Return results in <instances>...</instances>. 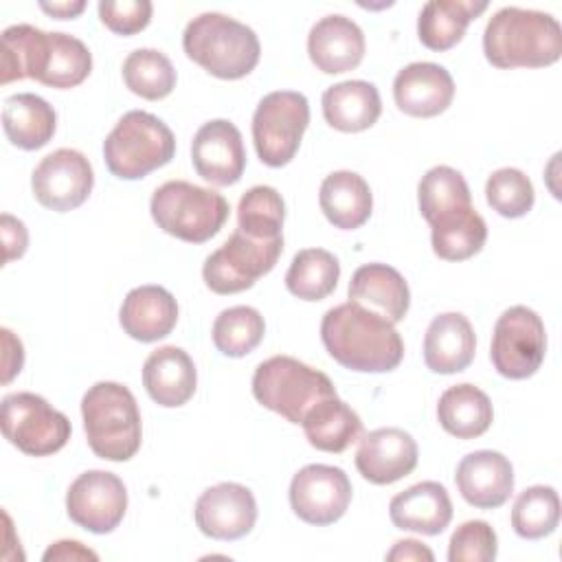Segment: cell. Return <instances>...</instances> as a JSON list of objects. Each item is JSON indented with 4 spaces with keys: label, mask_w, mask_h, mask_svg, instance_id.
<instances>
[{
    "label": "cell",
    "mask_w": 562,
    "mask_h": 562,
    "mask_svg": "<svg viewBox=\"0 0 562 562\" xmlns=\"http://www.w3.org/2000/svg\"><path fill=\"white\" fill-rule=\"evenodd\" d=\"M0 83L35 79L48 88H75L92 70V53L68 33H46L31 24L2 31Z\"/></svg>",
    "instance_id": "6da1fadb"
},
{
    "label": "cell",
    "mask_w": 562,
    "mask_h": 562,
    "mask_svg": "<svg viewBox=\"0 0 562 562\" xmlns=\"http://www.w3.org/2000/svg\"><path fill=\"white\" fill-rule=\"evenodd\" d=\"M321 340L338 364L360 373L393 371L404 358V342L395 325L353 301L325 312Z\"/></svg>",
    "instance_id": "7a4b0ae2"
},
{
    "label": "cell",
    "mask_w": 562,
    "mask_h": 562,
    "mask_svg": "<svg viewBox=\"0 0 562 562\" xmlns=\"http://www.w3.org/2000/svg\"><path fill=\"white\" fill-rule=\"evenodd\" d=\"M485 59L496 68H542L562 55L560 22L544 11L503 7L483 31Z\"/></svg>",
    "instance_id": "3957f363"
},
{
    "label": "cell",
    "mask_w": 562,
    "mask_h": 562,
    "mask_svg": "<svg viewBox=\"0 0 562 562\" xmlns=\"http://www.w3.org/2000/svg\"><path fill=\"white\" fill-rule=\"evenodd\" d=\"M182 48L189 59L217 79H241L255 70L261 44L244 22L206 11L195 15L182 33Z\"/></svg>",
    "instance_id": "277c9868"
},
{
    "label": "cell",
    "mask_w": 562,
    "mask_h": 562,
    "mask_svg": "<svg viewBox=\"0 0 562 562\" xmlns=\"http://www.w3.org/2000/svg\"><path fill=\"white\" fill-rule=\"evenodd\" d=\"M90 450L105 461H130L143 439L140 411L132 391L119 382H97L81 400Z\"/></svg>",
    "instance_id": "5b68a950"
},
{
    "label": "cell",
    "mask_w": 562,
    "mask_h": 562,
    "mask_svg": "<svg viewBox=\"0 0 562 562\" xmlns=\"http://www.w3.org/2000/svg\"><path fill=\"white\" fill-rule=\"evenodd\" d=\"M176 154L173 132L156 114L125 112L103 140V160L112 176L138 180L171 162Z\"/></svg>",
    "instance_id": "8992f818"
},
{
    "label": "cell",
    "mask_w": 562,
    "mask_h": 562,
    "mask_svg": "<svg viewBox=\"0 0 562 562\" xmlns=\"http://www.w3.org/2000/svg\"><path fill=\"white\" fill-rule=\"evenodd\" d=\"M149 211L156 226L167 235L189 244H204L220 233L231 206L213 189L187 180H169L154 191Z\"/></svg>",
    "instance_id": "52a82bcc"
},
{
    "label": "cell",
    "mask_w": 562,
    "mask_h": 562,
    "mask_svg": "<svg viewBox=\"0 0 562 562\" xmlns=\"http://www.w3.org/2000/svg\"><path fill=\"white\" fill-rule=\"evenodd\" d=\"M252 395L268 411L292 424H301L316 402L338 393L323 371L292 356H272L257 364L252 373Z\"/></svg>",
    "instance_id": "ba28073f"
},
{
    "label": "cell",
    "mask_w": 562,
    "mask_h": 562,
    "mask_svg": "<svg viewBox=\"0 0 562 562\" xmlns=\"http://www.w3.org/2000/svg\"><path fill=\"white\" fill-rule=\"evenodd\" d=\"M0 426L4 439L29 457L59 452L70 439V422L42 395L20 391L2 400Z\"/></svg>",
    "instance_id": "9c48e42d"
},
{
    "label": "cell",
    "mask_w": 562,
    "mask_h": 562,
    "mask_svg": "<svg viewBox=\"0 0 562 562\" xmlns=\"http://www.w3.org/2000/svg\"><path fill=\"white\" fill-rule=\"evenodd\" d=\"M310 123V103L303 92L274 90L266 94L252 114V143L268 167L288 165L301 145Z\"/></svg>",
    "instance_id": "30bf717a"
},
{
    "label": "cell",
    "mask_w": 562,
    "mask_h": 562,
    "mask_svg": "<svg viewBox=\"0 0 562 562\" xmlns=\"http://www.w3.org/2000/svg\"><path fill=\"white\" fill-rule=\"evenodd\" d=\"M281 252L283 237L257 239L235 228V233L204 259V283L215 294L244 292L277 266Z\"/></svg>",
    "instance_id": "8fae6325"
},
{
    "label": "cell",
    "mask_w": 562,
    "mask_h": 562,
    "mask_svg": "<svg viewBox=\"0 0 562 562\" xmlns=\"http://www.w3.org/2000/svg\"><path fill=\"white\" fill-rule=\"evenodd\" d=\"M547 351L542 318L527 305L507 307L494 325L490 358L494 369L507 380L531 378Z\"/></svg>",
    "instance_id": "7c38bea8"
},
{
    "label": "cell",
    "mask_w": 562,
    "mask_h": 562,
    "mask_svg": "<svg viewBox=\"0 0 562 562\" xmlns=\"http://www.w3.org/2000/svg\"><path fill=\"white\" fill-rule=\"evenodd\" d=\"M288 496L303 522L325 527L345 516L351 503V481L336 465L310 463L292 476Z\"/></svg>",
    "instance_id": "4fadbf2b"
},
{
    "label": "cell",
    "mask_w": 562,
    "mask_h": 562,
    "mask_svg": "<svg viewBox=\"0 0 562 562\" xmlns=\"http://www.w3.org/2000/svg\"><path fill=\"white\" fill-rule=\"evenodd\" d=\"M66 512L70 520L92 533L114 531L127 512L125 483L105 470L79 474L66 492Z\"/></svg>",
    "instance_id": "5bb4252c"
},
{
    "label": "cell",
    "mask_w": 562,
    "mask_h": 562,
    "mask_svg": "<svg viewBox=\"0 0 562 562\" xmlns=\"http://www.w3.org/2000/svg\"><path fill=\"white\" fill-rule=\"evenodd\" d=\"M94 187V171L90 160L70 147L50 151L40 160L31 176L35 200L57 213L81 206Z\"/></svg>",
    "instance_id": "9a60e30c"
},
{
    "label": "cell",
    "mask_w": 562,
    "mask_h": 562,
    "mask_svg": "<svg viewBox=\"0 0 562 562\" xmlns=\"http://www.w3.org/2000/svg\"><path fill=\"white\" fill-rule=\"evenodd\" d=\"M195 525L213 540H237L250 533L257 522V501L241 483H217L195 501Z\"/></svg>",
    "instance_id": "2e32d148"
},
{
    "label": "cell",
    "mask_w": 562,
    "mask_h": 562,
    "mask_svg": "<svg viewBox=\"0 0 562 562\" xmlns=\"http://www.w3.org/2000/svg\"><path fill=\"white\" fill-rule=\"evenodd\" d=\"M191 162L200 178L215 187L239 182L246 169L241 132L226 119L206 121L193 136Z\"/></svg>",
    "instance_id": "e0dca14e"
},
{
    "label": "cell",
    "mask_w": 562,
    "mask_h": 562,
    "mask_svg": "<svg viewBox=\"0 0 562 562\" xmlns=\"http://www.w3.org/2000/svg\"><path fill=\"white\" fill-rule=\"evenodd\" d=\"M417 454V441L404 428H375L360 439L356 468L369 483L391 485L415 470Z\"/></svg>",
    "instance_id": "ac0fdd59"
},
{
    "label": "cell",
    "mask_w": 562,
    "mask_h": 562,
    "mask_svg": "<svg viewBox=\"0 0 562 562\" xmlns=\"http://www.w3.org/2000/svg\"><path fill=\"white\" fill-rule=\"evenodd\" d=\"M454 483L468 505L496 509L514 492V468L503 452L474 450L459 461Z\"/></svg>",
    "instance_id": "d6986e66"
},
{
    "label": "cell",
    "mask_w": 562,
    "mask_h": 562,
    "mask_svg": "<svg viewBox=\"0 0 562 562\" xmlns=\"http://www.w3.org/2000/svg\"><path fill=\"white\" fill-rule=\"evenodd\" d=\"M393 99L408 116H437L446 112L454 99L452 75L435 61H413L395 75Z\"/></svg>",
    "instance_id": "ffe728a7"
},
{
    "label": "cell",
    "mask_w": 562,
    "mask_h": 562,
    "mask_svg": "<svg viewBox=\"0 0 562 562\" xmlns=\"http://www.w3.org/2000/svg\"><path fill=\"white\" fill-rule=\"evenodd\" d=\"M364 33L347 15L321 18L307 35V55L325 75H340L356 68L364 57Z\"/></svg>",
    "instance_id": "44dd1931"
},
{
    "label": "cell",
    "mask_w": 562,
    "mask_h": 562,
    "mask_svg": "<svg viewBox=\"0 0 562 562\" xmlns=\"http://www.w3.org/2000/svg\"><path fill=\"white\" fill-rule=\"evenodd\" d=\"M476 351L474 327L461 312L435 316L424 336V362L432 373L450 375L470 367Z\"/></svg>",
    "instance_id": "7402d4cb"
},
{
    "label": "cell",
    "mask_w": 562,
    "mask_h": 562,
    "mask_svg": "<svg viewBox=\"0 0 562 562\" xmlns=\"http://www.w3.org/2000/svg\"><path fill=\"white\" fill-rule=\"evenodd\" d=\"M143 386L158 406L178 408L187 404L198 386L191 356L176 345L151 351L143 364Z\"/></svg>",
    "instance_id": "603a6c76"
},
{
    "label": "cell",
    "mask_w": 562,
    "mask_h": 562,
    "mask_svg": "<svg viewBox=\"0 0 562 562\" xmlns=\"http://www.w3.org/2000/svg\"><path fill=\"white\" fill-rule=\"evenodd\" d=\"M389 516L397 529L437 536L452 520V501L441 483L422 481L391 498Z\"/></svg>",
    "instance_id": "cb8c5ba5"
},
{
    "label": "cell",
    "mask_w": 562,
    "mask_h": 562,
    "mask_svg": "<svg viewBox=\"0 0 562 562\" xmlns=\"http://www.w3.org/2000/svg\"><path fill=\"white\" fill-rule=\"evenodd\" d=\"M119 323L130 338L154 342L169 336L176 327L178 303L162 285H138L123 299Z\"/></svg>",
    "instance_id": "d4e9b609"
},
{
    "label": "cell",
    "mask_w": 562,
    "mask_h": 562,
    "mask_svg": "<svg viewBox=\"0 0 562 562\" xmlns=\"http://www.w3.org/2000/svg\"><path fill=\"white\" fill-rule=\"evenodd\" d=\"M349 301L360 303L395 325L411 307V290L395 268L386 263H364L351 274Z\"/></svg>",
    "instance_id": "484cf974"
},
{
    "label": "cell",
    "mask_w": 562,
    "mask_h": 562,
    "mask_svg": "<svg viewBox=\"0 0 562 562\" xmlns=\"http://www.w3.org/2000/svg\"><path fill=\"white\" fill-rule=\"evenodd\" d=\"M323 116L338 132L369 130L382 114V99L373 83L349 79L329 86L323 92Z\"/></svg>",
    "instance_id": "4316f807"
},
{
    "label": "cell",
    "mask_w": 562,
    "mask_h": 562,
    "mask_svg": "<svg viewBox=\"0 0 562 562\" xmlns=\"http://www.w3.org/2000/svg\"><path fill=\"white\" fill-rule=\"evenodd\" d=\"M318 204L329 224L340 231H353L369 220L373 195L369 182L360 173L340 169L323 180Z\"/></svg>",
    "instance_id": "83f0119b"
},
{
    "label": "cell",
    "mask_w": 562,
    "mask_h": 562,
    "mask_svg": "<svg viewBox=\"0 0 562 562\" xmlns=\"http://www.w3.org/2000/svg\"><path fill=\"white\" fill-rule=\"evenodd\" d=\"M2 130L11 145L24 151H35L53 138L57 130V114L40 94L18 92L4 99Z\"/></svg>",
    "instance_id": "f1b7e54d"
},
{
    "label": "cell",
    "mask_w": 562,
    "mask_h": 562,
    "mask_svg": "<svg viewBox=\"0 0 562 562\" xmlns=\"http://www.w3.org/2000/svg\"><path fill=\"white\" fill-rule=\"evenodd\" d=\"M430 241L439 259L463 261L481 252L487 239L485 220L472 204L439 213L430 222Z\"/></svg>",
    "instance_id": "f546056e"
},
{
    "label": "cell",
    "mask_w": 562,
    "mask_h": 562,
    "mask_svg": "<svg viewBox=\"0 0 562 562\" xmlns=\"http://www.w3.org/2000/svg\"><path fill=\"white\" fill-rule=\"evenodd\" d=\"M312 448L323 452H342L362 435L360 415L338 395L316 402L301 422Z\"/></svg>",
    "instance_id": "4dcf8cb0"
},
{
    "label": "cell",
    "mask_w": 562,
    "mask_h": 562,
    "mask_svg": "<svg viewBox=\"0 0 562 562\" xmlns=\"http://www.w3.org/2000/svg\"><path fill=\"white\" fill-rule=\"evenodd\" d=\"M441 428L457 439L481 437L494 419V408L485 391L463 382L446 389L437 402Z\"/></svg>",
    "instance_id": "1f68e13d"
},
{
    "label": "cell",
    "mask_w": 562,
    "mask_h": 562,
    "mask_svg": "<svg viewBox=\"0 0 562 562\" xmlns=\"http://www.w3.org/2000/svg\"><path fill=\"white\" fill-rule=\"evenodd\" d=\"M487 9L485 0H430L417 18L419 42L430 50H448L461 42L468 24Z\"/></svg>",
    "instance_id": "d6a6232c"
},
{
    "label": "cell",
    "mask_w": 562,
    "mask_h": 562,
    "mask_svg": "<svg viewBox=\"0 0 562 562\" xmlns=\"http://www.w3.org/2000/svg\"><path fill=\"white\" fill-rule=\"evenodd\" d=\"M340 277L338 259L325 248H303L292 257L285 272V288L301 301H321L329 296Z\"/></svg>",
    "instance_id": "836d02e7"
},
{
    "label": "cell",
    "mask_w": 562,
    "mask_h": 562,
    "mask_svg": "<svg viewBox=\"0 0 562 562\" xmlns=\"http://www.w3.org/2000/svg\"><path fill=\"white\" fill-rule=\"evenodd\" d=\"M176 68L171 59L156 48H136L123 61V81L130 92L158 101L176 88Z\"/></svg>",
    "instance_id": "e575fe53"
},
{
    "label": "cell",
    "mask_w": 562,
    "mask_h": 562,
    "mask_svg": "<svg viewBox=\"0 0 562 562\" xmlns=\"http://www.w3.org/2000/svg\"><path fill=\"white\" fill-rule=\"evenodd\" d=\"M285 202L274 187H250L237 204V228L257 239L283 237Z\"/></svg>",
    "instance_id": "d590c367"
},
{
    "label": "cell",
    "mask_w": 562,
    "mask_h": 562,
    "mask_svg": "<svg viewBox=\"0 0 562 562\" xmlns=\"http://www.w3.org/2000/svg\"><path fill=\"white\" fill-rule=\"evenodd\" d=\"M560 522V496L551 485H531L518 494L512 507V527L525 540H538L555 531Z\"/></svg>",
    "instance_id": "8d00e7d4"
},
{
    "label": "cell",
    "mask_w": 562,
    "mask_h": 562,
    "mask_svg": "<svg viewBox=\"0 0 562 562\" xmlns=\"http://www.w3.org/2000/svg\"><path fill=\"white\" fill-rule=\"evenodd\" d=\"M211 334L220 353L228 358H241L261 342L266 334V321L255 307L235 305L217 314Z\"/></svg>",
    "instance_id": "74e56055"
},
{
    "label": "cell",
    "mask_w": 562,
    "mask_h": 562,
    "mask_svg": "<svg viewBox=\"0 0 562 562\" xmlns=\"http://www.w3.org/2000/svg\"><path fill=\"white\" fill-rule=\"evenodd\" d=\"M417 202L422 217L430 222L443 211L472 204V195L461 171L448 165H437L422 176L417 187Z\"/></svg>",
    "instance_id": "f35d334b"
},
{
    "label": "cell",
    "mask_w": 562,
    "mask_h": 562,
    "mask_svg": "<svg viewBox=\"0 0 562 562\" xmlns=\"http://www.w3.org/2000/svg\"><path fill=\"white\" fill-rule=\"evenodd\" d=\"M487 204L503 217L516 220L531 211L536 193L531 180L516 167H501L485 182Z\"/></svg>",
    "instance_id": "ab89813d"
},
{
    "label": "cell",
    "mask_w": 562,
    "mask_h": 562,
    "mask_svg": "<svg viewBox=\"0 0 562 562\" xmlns=\"http://www.w3.org/2000/svg\"><path fill=\"white\" fill-rule=\"evenodd\" d=\"M496 553L498 538L485 520H468L459 525L448 542L450 562H492Z\"/></svg>",
    "instance_id": "60d3db41"
},
{
    "label": "cell",
    "mask_w": 562,
    "mask_h": 562,
    "mask_svg": "<svg viewBox=\"0 0 562 562\" xmlns=\"http://www.w3.org/2000/svg\"><path fill=\"white\" fill-rule=\"evenodd\" d=\"M154 4L149 0H101V22L119 35H134L143 31L151 20Z\"/></svg>",
    "instance_id": "b9f144b4"
},
{
    "label": "cell",
    "mask_w": 562,
    "mask_h": 562,
    "mask_svg": "<svg viewBox=\"0 0 562 562\" xmlns=\"http://www.w3.org/2000/svg\"><path fill=\"white\" fill-rule=\"evenodd\" d=\"M2 222V246H4V263L13 261V259H20L24 252H26V246H29V231L24 226L22 220L9 215V213H2L0 217Z\"/></svg>",
    "instance_id": "7bdbcfd3"
},
{
    "label": "cell",
    "mask_w": 562,
    "mask_h": 562,
    "mask_svg": "<svg viewBox=\"0 0 562 562\" xmlns=\"http://www.w3.org/2000/svg\"><path fill=\"white\" fill-rule=\"evenodd\" d=\"M0 334H2V347H4V373H2V384H9V382L22 371V364H24V347H22L20 338L13 336L11 329L2 327Z\"/></svg>",
    "instance_id": "ee69618b"
},
{
    "label": "cell",
    "mask_w": 562,
    "mask_h": 562,
    "mask_svg": "<svg viewBox=\"0 0 562 562\" xmlns=\"http://www.w3.org/2000/svg\"><path fill=\"white\" fill-rule=\"evenodd\" d=\"M42 560L44 562H57V560H72V562L75 560H92V562H97L99 555L92 549L83 547L79 540H57L44 551Z\"/></svg>",
    "instance_id": "f6af8a7d"
},
{
    "label": "cell",
    "mask_w": 562,
    "mask_h": 562,
    "mask_svg": "<svg viewBox=\"0 0 562 562\" xmlns=\"http://www.w3.org/2000/svg\"><path fill=\"white\" fill-rule=\"evenodd\" d=\"M386 560L389 562H413V560L432 562L435 553L424 542L413 540V538H404V540H397L393 544V549L386 553Z\"/></svg>",
    "instance_id": "bcb514c9"
},
{
    "label": "cell",
    "mask_w": 562,
    "mask_h": 562,
    "mask_svg": "<svg viewBox=\"0 0 562 562\" xmlns=\"http://www.w3.org/2000/svg\"><path fill=\"white\" fill-rule=\"evenodd\" d=\"M40 9L57 20H68V18H75L79 15L83 9H86V2L83 0H70V2H40Z\"/></svg>",
    "instance_id": "7dc6e473"
}]
</instances>
